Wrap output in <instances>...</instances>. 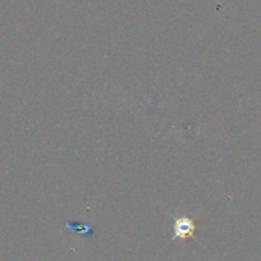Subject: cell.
Returning <instances> with one entry per match:
<instances>
[{"label": "cell", "instance_id": "cell-1", "mask_svg": "<svg viewBox=\"0 0 261 261\" xmlns=\"http://www.w3.org/2000/svg\"><path fill=\"white\" fill-rule=\"evenodd\" d=\"M172 229L173 236L170 241H173V242L177 240H186L187 237H193V233L196 230L195 220L187 217L175 218Z\"/></svg>", "mask_w": 261, "mask_h": 261}]
</instances>
